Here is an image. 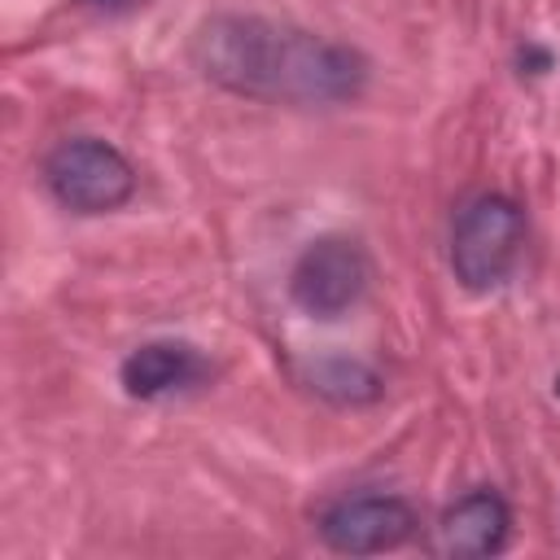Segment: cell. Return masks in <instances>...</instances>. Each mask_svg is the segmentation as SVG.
Here are the masks:
<instances>
[{
    "mask_svg": "<svg viewBox=\"0 0 560 560\" xmlns=\"http://www.w3.org/2000/svg\"><path fill=\"white\" fill-rule=\"evenodd\" d=\"M420 529L416 508L402 494H346L315 516V534L328 551L376 556L402 547Z\"/></svg>",
    "mask_w": 560,
    "mask_h": 560,
    "instance_id": "obj_5",
    "label": "cell"
},
{
    "mask_svg": "<svg viewBox=\"0 0 560 560\" xmlns=\"http://www.w3.org/2000/svg\"><path fill=\"white\" fill-rule=\"evenodd\" d=\"M525 249V210L503 192H477L451 223V271L464 289H499Z\"/></svg>",
    "mask_w": 560,
    "mask_h": 560,
    "instance_id": "obj_2",
    "label": "cell"
},
{
    "mask_svg": "<svg viewBox=\"0 0 560 560\" xmlns=\"http://www.w3.org/2000/svg\"><path fill=\"white\" fill-rule=\"evenodd\" d=\"M556 394H560V376H556Z\"/></svg>",
    "mask_w": 560,
    "mask_h": 560,
    "instance_id": "obj_9",
    "label": "cell"
},
{
    "mask_svg": "<svg viewBox=\"0 0 560 560\" xmlns=\"http://www.w3.org/2000/svg\"><path fill=\"white\" fill-rule=\"evenodd\" d=\"M101 4H105V0H101Z\"/></svg>",
    "mask_w": 560,
    "mask_h": 560,
    "instance_id": "obj_10",
    "label": "cell"
},
{
    "mask_svg": "<svg viewBox=\"0 0 560 560\" xmlns=\"http://www.w3.org/2000/svg\"><path fill=\"white\" fill-rule=\"evenodd\" d=\"M188 61L214 88L267 105H341L372 74L359 48L262 13H210L188 39Z\"/></svg>",
    "mask_w": 560,
    "mask_h": 560,
    "instance_id": "obj_1",
    "label": "cell"
},
{
    "mask_svg": "<svg viewBox=\"0 0 560 560\" xmlns=\"http://www.w3.org/2000/svg\"><path fill=\"white\" fill-rule=\"evenodd\" d=\"M368 276H372V267H368V254L359 241L319 236L298 254V262L289 271V298L315 319H337L363 298Z\"/></svg>",
    "mask_w": 560,
    "mask_h": 560,
    "instance_id": "obj_4",
    "label": "cell"
},
{
    "mask_svg": "<svg viewBox=\"0 0 560 560\" xmlns=\"http://www.w3.org/2000/svg\"><path fill=\"white\" fill-rule=\"evenodd\" d=\"M210 359L192 346V341H144L136 346L122 368H118V381L131 398L140 402H153V398H171V394H184V389H197L206 376H210Z\"/></svg>",
    "mask_w": 560,
    "mask_h": 560,
    "instance_id": "obj_6",
    "label": "cell"
},
{
    "mask_svg": "<svg viewBox=\"0 0 560 560\" xmlns=\"http://www.w3.org/2000/svg\"><path fill=\"white\" fill-rule=\"evenodd\" d=\"M44 184L48 192L74 210V214H105L131 201L136 192V166L96 136H70L52 144L44 158Z\"/></svg>",
    "mask_w": 560,
    "mask_h": 560,
    "instance_id": "obj_3",
    "label": "cell"
},
{
    "mask_svg": "<svg viewBox=\"0 0 560 560\" xmlns=\"http://www.w3.org/2000/svg\"><path fill=\"white\" fill-rule=\"evenodd\" d=\"M311 389L332 402H372L381 394V376L359 359H319L311 363Z\"/></svg>",
    "mask_w": 560,
    "mask_h": 560,
    "instance_id": "obj_8",
    "label": "cell"
},
{
    "mask_svg": "<svg viewBox=\"0 0 560 560\" xmlns=\"http://www.w3.org/2000/svg\"><path fill=\"white\" fill-rule=\"evenodd\" d=\"M508 534H512L508 499L499 490L481 486L442 512V521L433 529V551H442V556H494L508 547Z\"/></svg>",
    "mask_w": 560,
    "mask_h": 560,
    "instance_id": "obj_7",
    "label": "cell"
}]
</instances>
